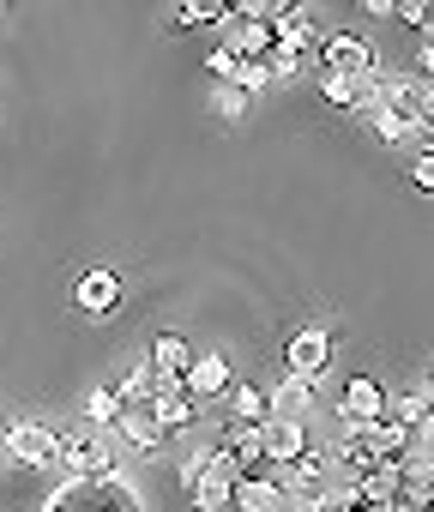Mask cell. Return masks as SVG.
Here are the masks:
<instances>
[{"instance_id":"6da1fadb","label":"cell","mask_w":434,"mask_h":512,"mask_svg":"<svg viewBox=\"0 0 434 512\" xmlns=\"http://www.w3.org/2000/svg\"><path fill=\"white\" fill-rule=\"evenodd\" d=\"M236 470H230V452L224 440H211V446H193L181 458V488H187V506L193 512H236Z\"/></svg>"},{"instance_id":"7a4b0ae2","label":"cell","mask_w":434,"mask_h":512,"mask_svg":"<svg viewBox=\"0 0 434 512\" xmlns=\"http://www.w3.org/2000/svg\"><path fill=\"white\" fill-rule=\"evenodd\" d=\"M55 470H67V482H103V476H121V452L103 428H91L85 416L55 428Z\"/></svg>"},{"instance_id":"3957f363","label":"cell","mask_w":434,"mask_h":512,"mask_svg":"<svg viewBox=\"0 0 434 512\" xmlns=\"http://www.w3.org/2000/svg\"><path fill=\"white\" fill-rule=\"evenodd\" d=\"M43 512H145V506L127 476H103V482H61L43 500Z\"/></svg>"},{"instance_id":"277c9868","label":"cell","mask_w":434,"mask_h":512,"mask_svg":"<svg viewBox=\"0 0 434 512\" xmlns=\"http://www.w3.org/2000/svg\"><path fill=\"white\" fill-rule=\"evenodd\" d=\"M0 440H7V464H19V470H55V428L49 422H31V416L0 422Z\"/></svg>"},{"instance_id":"5b68a950","label":"cell","mask_w":434,"mask_h":512,"mask_svg":"<svg viewBox=\"0 0 434 512\" xmlns=\"http://www.w3.org/2000/svg\"><path fill=\"white\" fill-rule=\"evenodd\" d=\"M320 73H344V79H374V73H380V61H374V43H368V37H350V31L326 37V43H320Z\"/></svg>"},{"instance_id":"8992f818","label":"cell","mask_w":434,"mask_h":512,"mask_svg":"<svg viewBox=\"0 0 434 512\" xmlns=\"http://www.w3.org/2000/svg\"><path fill=\"white\" fill-rule=\"evenodd\" d=\"M73 308H79L85 320H109V314L121 308V272H115V266H85L79 284H73Z\"/></svg>"},{"instance_id":"52a82bcc","label":"cell","mask_w":434,"mask_h":512,"mask_svg":"<svg viewBox=\"0 0 434 512\" xmlns=\"http://www.w3.org/2000/svg\"><path fill=\"white\" fill-rule=\"evenodd\" d=\"M284 362H290V380H302V386H320V374L332 368V338H326L320 326H302V332L290 338Z\"/></svg>"},{"instance_id":"ba28073f","label":"cell","mask_w":434,"mask_h":512,"mask_svg":"<svg viewBox=\"0 0 434 512\" xmlns=\"http://www.w3.org/2000/svg\"><path fill=\"white\" fill-rule=\"evenodd\" d=\"M380 416H386V386L368 380V374H350L344 392H338V422H344V428H368V422H380Z\"/></svg>"},{"instance_id":"9c48e42d","label":"cell","mask_w":434,"mask_h":512,"mask_svg":"<svg viewBox=\"0 0 434 512\" xmlns=\"http://www.w3.org/2000/svg\"><path fill=\"white\" fill-rule=\"evenodd\" d=\"M272 43L278 49H296V55H308V61H320V31H314V13L308 7H278L272 13Z\"/></svg>"},{"instance_id":"30bf717a","label":"cell","mask_w":434,"mask_h":512,"mask_svg":"<svg viewBox=\"0 0 434 512\" xmlns=\"http://www.w3.org/2000/svg\"><path fill=\"white\" fill-rule=\"evenodd\" d=\"M187 398L199 404V398H224V392H236V374H230V356L224 350H211V356H193V368H187Z\"/></svg>"},{"instance_id":"8fae6325","label":"cell","mask_w":434,"mask_h":512,"mask_svg":"<svg viewBox=\"0 0 434 512\" xmlns=\"http://www.w3.org/2000/svg\"><path fill=\"white\" fill-rule=\"evenodd\" d=\"M115 434H121L133 452H157V446L169 440V428H163V416H157L151 404H121V422H115Z\"/></svg>"},{"instance_id":"7c38bea8","label":"cell","mask_w":434,"mask_h":512,"mask_svg":"<svg viewBox=\"0 0 434 512\" xmlns=\"http://www.w3.org/2000/svg\"><path fill=\"white\" fill-rule=\"evenodd\" d=\"M145 362H151L157 386H169V380H187V368H193V350H187V338H181V332H157Z\"/></svg>"},{"instance_id":"4fadbf2b","label":"cell","mask_w":434,"mask_h":512,"mask_svg":"<svg viewBox=\"0 0 434 512\" xmlns=\"http://www.w3.org/2000/svg\"><path fill=\"white\" fill-rule=\"evenodd\" d=\"M308 446H314V440H308L302 422H278V416H272V422L260 428V452H266V464H296Z\"/></svg>"},{"instance_id":"5bb4252c","label":"cell","mask_w":434,"mask_h":512,"mask_svg":"<svg viewBox=\"0 0 434 512\" xmlns=\"http://www.w3.org/2000/svg\"><path fill=\"white\" fill-rule=\"evenodd\" d=\"M356 488V506H398L404 500V464H374Z\"/></svg>"},{"instance_id":"9a60e30c","label":"cell","mask_w":434,"mask_h":512,"mask_svg":"<svg viewBox=\"0 0 434 512\" xmlns=\"http://www.w3.org/2000/svg\"><path fill=\"white\" fill-rule=\"evenodd\" d=\"M151 410L163 416V428H169V434H187V428L199 422V404L187 398V386H181V380L157 386V392H151Z\"/></svg>"},{"instance_id":"2e32d148","label":"cell","mask_w":434,"mask_h":512,"mask_svg":"<svg viewBox=\"0 0 434 512\" xmlns=\"http://www.w3.org/2000/svg\"><path fill=\"white\" fill-rule=\"evenodd\" d=\"M217 43H224L236 61H266V49H272V25H248V19L230 13V25H224V37H217Z\"/></svg>"},{"instance_id":"e0dca14e","label":"cell","mask_w":434,"mask_h":512,"mask_svg":"<svg viewBox=\"0 0 434 512\" xmlns=\"http://www.w3.org/2000/svg\"><path fill=\"white\" fill-rule=\"evenodd\" d=\"M236 512H290V494L272 482V470L266 476H242L236 482Z\"/></svg>"},{"instance_id":"ac0fdd59","label":"cell","mask_w":434,"mask_h":512,"mask_svg":"<svg viewBox=\"0 0 434 512\" xmlns=\"http://www.w3.org/2000/svg\"><path fill=\"white\" fill-rule=\"evenodd\" d=\"M314 85L332 109H368V97H374V79H344V73H320V67H314Z\"/></svg>"},{"instance_id":"d6986e66","label":"cell","mask_w":434,"mask_h":512,"mask_svg":"<svg viewBox=\"0 0 434 512\" xmlns=\"http://www.w3.org/2000/svg\"><path fill=\"white\" fill-rule=\"evenodd\" d=\"M272 422V392L266 386H236L230 392V428H266Z\"/></svg>"},{"instance_id":"ffe728a7","label":"cell","mask_w":434,"mask_h":512,"mask_svg":"<svg viewBox=\"0 0 434 512\" xmlns=\"http://www.w3.org/2000/svg\"><path fill=\"white\" fill-rule=\"evenodd\" d=\"M308 410H314V386H302V380H290V374H284V380L272 386V416H278V422H302V428H308Z\"/></svg>"},{"instance_id":"44dd1931","label":"cell","mask_w":434,"mask_h":512,"mask_svg":"<svg viewBox=\"0 0 434 512\" xmlns=\"http://www.w3.org/2000/svg\"><path fill=\"white\" fill-rule=\"evenodd\" d=\"M368 440H374L380 464H404V458H410V428H404L398 416H380V422H368Z\"/></svg>"},{"instance_id":"7402d4cb","label":"cell","mask_w":434,"mask_h":512,"mask_svg":"<svg viewBox=\"0 0 434 512\" xmlns=\"http://www.w3.org/2000/svg\"><path fill=\"white\" fill-rule=\"evenodd\" d=\"M230 0H187V7H175L169 13V31L181 37V31H193V25H230Z\"/></svg>"},{"instance_id":"603a6c76","label":"cell","mask_w":434,"mask_h":512,"mask_svg":"<svg viewBox=\"0 0 434 512\" xmlns=\"http://www.w3.org/2000/svg\"><path fill=\"white\" fill-rule=\"evenodd\" d=\"M151 392H157V374H151V362H133V368H121V380H115V398H121V404H151Z\"/></svg>"},{"instance_id":"cb8c5ba5","label":"cell","mask_w":434,"mask_h":512,"mask_svg":"<svg viewBox=\"0 0 434 512\" xmlns=\"http://www.w3.org/2000/svg\"><path fill=\"white\" fill-rule=\"evenodd\" d=\"M404 500H422V506H434V458H404Z\"/></svg>"},{"instance_id":"d4e9b609","label":"cell","mask_w":434,"mask_h":512,"mask_svg":"<svg viewBox=\"0 0 434 512\" xmlns=\"http://www.w3.org/2000/svg\"><path fill=\"white\" fill-rule=\"evenodd\" d=\"M85 422L103 428V434H115V422H121V398H115V386H97V392L85 398Z\"/></svg>"},{"instance_id":"484cf974","label":"cell","mask_w":434,"mask_h":512,"mask_svg":"<svg viewBox=\"0 0 434 512\" xmlns=\"http://www.w3.org/2000/svg\"><path fill=\"white\" fill-rule=\"evenodd\" d=\"M428 410H434V404H428V392H422V386H404L398 398H386V416H398L404 428H416Z\"/></svg>"},{"instance_id":"4316f807","label":"cell","mask_w":434,"mask_h":512,"mask_svg":"<svg viewBox=\"0 0 434 512\" xmlns=\"http://www.w3.org/2000/svg\"><path fill=\"white\" fill-rule=\"evenodd\" d=\"M266 67H272V79H296V73H314L320 61H308V55H296V49H266Z\"/></svg>"},{"instance_id":"83f0119b","label":"cell","mask_w":434,"mask_h":512,"mask_svg":"<svg viewBox=\"0 0 434 512\" xmlns=\"http://www.w3.org/2000/svg\"><path fill=\"white\" fill-rule=\"evenodd\" d=\"M248 103H254V97H248L242 85H211V109L224 115V121H242V115H248Z\"/></svg>"},{"instance_id":"f1b7e54d","label":"cell","mask_w":434,"mask_h":512,"mask_svg":"<svg viewBox=\"0 0 434 512\" xmlns=\"http://www.w3.org/2000/svg\"><path fill=\"white\" fill-rule=\"evenodd\" d=\"M404 169H410V187H422V193H434V145H416Z\"/></svg>"},{"instance_id":"f546056e","label":"cell","mask_w":434,"mask_h":512,"mask_svg":"<svg viewBox=\"0 0 434 512\" xmlns=\"http://www.w3.org/2000/svg\"><path fill=\"white\" fill-rule=\"evenodd\" d=\"M236 67H242V61H236L224 43H217V49L205 55V73H211V85H236Z\"/></svg>"},{"instance_id":"4dcf8cb0","label":"cell","mask_w":434,"mask_h":512,"mask_svg":"<svg viewBox=\"0 0 434 512\" xmlns=\"http://www.w3.org/2000/svg\"><path fill=\"white\" fill-rule=\"evenodd\" d=\"M236 85L254 97V91H266V85H272V67H266V61H242V67H236Z\"/></svg>"},{"instance_id":"1f68e13d","label":"cell","mask_w":434,"mask_h":512,"mask_svg":"<svg viewBox=\"0 0 434 512\" xmlns=\"http://www.w3.org/2000/svg\"><path fill=\"white\" fill-rule=\"evenodd\" d=\"M428 13H434L428 0H392V19L398 25H428Z\"/></svg>"},{"instance_id":"d6a6232c","label":"cell","mask_w":434,"mask_h":512,"mask_svg":"<svg viewBox=\"0 0 434 512\" xmlns=\"http://www.w3.org/2000/svg\"><path fill=\"white\" fill-rule=\"evenodd\" d=\"M416 79L434 85V37H422V49H416Z\"/></svg>"},{"instance_id":"836d02e7","label":"cell","mask_w":434,"mask_h":512,"mask_svg":"<svg viewBox=\"0 0 434 512\" xmlns=\"http://www.w3.org/2000/svg\"><path fill=\"white\" fill-rule=\"evenodd\" d=\"M392 512H434V506H422V500H398Z\"/></svg>"},{"instance_id":"e575fe53","label":"cell","mask_w":434,"mask_h":512,"mask_svg":"<svg viewBox=\"0 0 434 512\" xmlns=\"http://www.w3.org/2000/svg\"><path fill=\"white\" fill-rule=\"evenodd\" d=\"M422 392H428V404H434V362H428V380H422Z\"/></svg>"},{"instance_id":"d590c367","label":"cell","mask_w":434,"mask_h":512,"mask_svg":"<svg viewBox=\"0 0 434 512\" xmlns=\"http://www.w3.org/2000/svg\"><path fill=\"white\" fill-rule=\"evenodd\" d=\"M356 512H392V506H356Z\"/></svg>"},{"instance_id":"8d00e7d4","label":"cell","mask_w":434,"mask_h":512,"mask_svg":"<svg viewBox=\"0 0 434 512\" xmlns=\"http://www.w3.org/2000/svg\"><path fill=\"white\" fill-rule=\"evenodd\" d=\"M0 464H7V440H0Z\"/></svg>"}]
</instances>
